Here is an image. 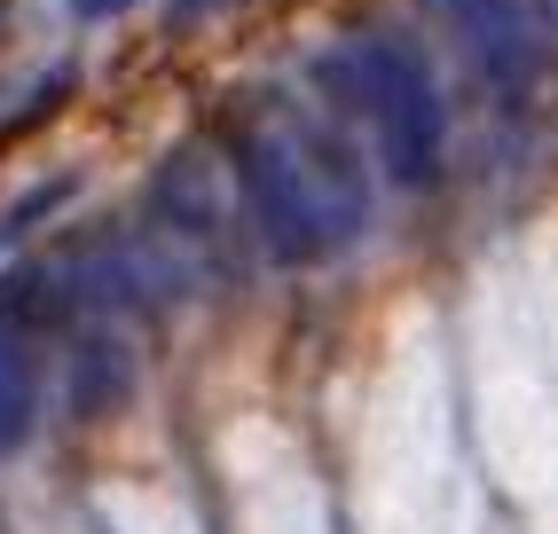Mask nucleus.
Masks as SVG:
<instances>
[{"instance_id": "1", "label": "nucleus", "mask_w": 558, "mask_h": 534, "mask_svg": "<svg viewBox=\"0 0 558 534\" xmlns=\"http://www.w3.org/2000/svg\"><path fill=\"white\" fill-rule=\"evenodd\" d=\"M354 80H362L369 110L386 119L393 166H401L409 181H425V173H433V149H440V110H433V95H425V80H417V63H409L401 48H386V40H362V48H354Z\"/></svg>"}, {"instance_id": "2", "label": "nucleus", "mask_w": 558, "mask_h": 534, "mask_svg": "<svg viewBox=\"0 0 558 534\" xmlns=\"http://www.w3.org/2000/svg\"><path fill=\"white\" fill-rule=\"evenodd\" d=\"M464 24H472V48H480V63H488V80L519 102V95H527V71H535L527 16H519L511 0H464Z\"/></svg>"}, {"instance_id": "3", "label": "nucleus", "mask_w": 558, "mask_h": 534, "mask_svg": "<svg viewBox=\"0 0 558 534\" xmlns=\"http://www.w3.org/2000/svg\"><path fill=\"white\" fill-rule=\"evenodd\" d=\"M150 197H158V220L181 228V236H213L220 228V173H213L205 149H173V158L158 166Z\"/></svg>"}, {"instance_id": "4", "label": "nucleus", "mask_w": 558, "mask_h": 534, "mask_svg": "<svg viewBox=\"0 0 558 534\" xmlns=\"http://www.w3.org/2000/svg\"><path fill=\"white\" fill-rule=\"evenodd\" d=\"M63 95H71V71H48L40 87H16V102H0V142H16V134H32V126H48L56 110H63Z\"/></svg>"}, {"instance_id": "5", "label": "nucleus", "mask_w": 558, "mask_h": 534, "mask_svg": "<svg viewBox=\"0 0 558 534\" xmlns=\"http://www.w3.org/2000/svg\"><path fill=\"white\" fill-rule=\"evenodd\" d=\"M126 386H134L126 354H119V347H87V362H80V409H87V416H95V409H119Z\"/></svg>"}, {"instance_id": "6", "label": "nucleus", "mask_w": 558, "mask_h": 534, "mask_svg": "<svg viewBox=\"0 0 558 534\" xmlns=\"http://www.w3.org/2000/svg\"><path fill=\"white\" fill-rule=\"evenodd\" d=\"M205 9H213V0H173V24H197Z\"/></svg>"}, {"instance_id": "7", "label": "nucleus", "mask_w": 558, "mask_h": 534, "mask_svg": "<svg viewBox=\"0 0 558 534\" xmlns=\"http://www.w3.org/2000/svg\"><path fill=\"white\" fill-rule=\"evenodd\" d=\"M80 9H87V16H110V9H126V0H80Z\"/></svg>"}, {"instance_id": "8", "label": "nucleus", "mask_w": 558, "mask_h": 534, "mask_svg": "<svg viewBox=\"0 0 558 534\" xmlns=\"http://www.w3.org/2000/svg\"><path fill=\"white\" fill-rule=\"evenodd\" d=\"M0 24H9V0H0Z\"/></svg>"}]
</instances>
